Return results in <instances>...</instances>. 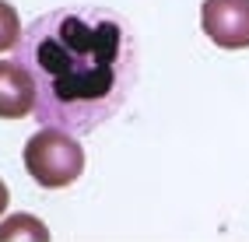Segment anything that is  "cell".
I'll list each match as a JSON object with an SVG mask.
<instances>
[{
	"label": "cell",
	"instance_id": "5",
	"mask_svg": "<svg viewBox=\"0 0 249 242\" xmlns=\"http://www.w3.org/2000/svg\"><path fill=\"white\" fill-rule=\"evenodd\" d=\"M21 39V18L7 0H0V53L4 50H14Z\"/></svg>",
	"mask_w": 249,
	"mask_h": 242
},
{
	"label": "cell",
	"instance_id": "6",
	"mask_svg": "<svg viewBox=\"0 0 249 242\" xmlns=\"http://www.w3.org/2000/svg\"><path fill=\"white\" fill-rule=\"evenodd\" d=\"M7 211V186H4V179H0V214Z\"/></svg>",
	"mask_w": 249,
	"mask_h": 242
},
{
	"label": "cell",
	"instance_id": "2",
	"mask_svg": "<svg viewBox=\"0 0 249 242\" xmlns=\"http://www.w3.org/2000/svg\"><path fill=\"white\" fill-rule=\"evenodd\" d=\"M25 172L42 190H63L74 186L85 172V151L71 130L46 126L25 144Z\"/></svg>",
	"mask_w": 249,
	"mask_h": 242
},
{
	"label": "cell",
	"instance_id": "3",
	"mask_svg": "<svg viewBox=\"0 0 249 242\" xmlns=\"http://www.w3.org/2000/svg\"><path fill=\"white\" fill-rule=\"evenodd\" d=\"M200 25L221 50H249V0H204Z\"/></svg>",
	"mask_w": 249,
	"mask_h": 242
},
{
	"label": "cell",
	"instance_id": "4",
	"mask_svg": "<svg viewBox=\"0 0 249 242\" xmlns=\"http://www.w3.org/2000/svg\"><path fill=\"white\" fill-rule=\"evenodd\" d=\"M36 109V88L18 60H0V120H21Z\"/></svg>",
	"mask_w": 249,
	"mask_h": 242
},
{
	"label": "cell",
	"instance_id": "1",
	"mask_svg": "<svg viewBox=\"0 0 249 242\" xmlns=\"http://www.w3.org/2000/svg\"><path fill=\"white\" fill-rule=\"evenodd\" d=\"M14 60L36 88V120L71 134H91L130 99L141 74V46L112 7L67 4L21 28Z\"/></svg>",
	"mask_w": 249,
	"mask_h": 242
}]
</instances>
